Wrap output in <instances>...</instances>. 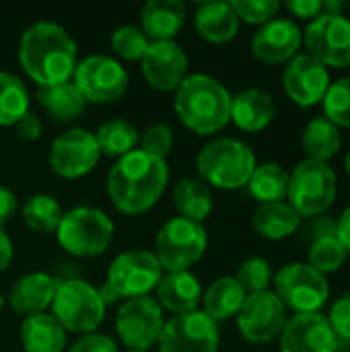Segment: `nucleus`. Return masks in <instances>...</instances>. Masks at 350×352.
I'll list each match as a JSON object with an SVG mask.
<instances>
[{
    "label": "nucleus",
    "instance_id": "obj_1",
    "mask_svg": "<svg viewBox=\"0 0 350 352\" xmlns=\"http://www.w3.org/2000/svg\"><path fill=\"white\" fill-rule=\"evenodd\" d=\"M19 62L33 82L54 87L72 78L78 64V47L62 25L37 21L21 35Z\"/></svg>",
    "mask_w": 350,
    "mask_h": 352
},
{
    "label": "nucleus",
    "instance_id": "obj_2",
    "mask_svg": "<svg viewBox=\"0 0 350 352\" xmlns=\"http://www.w3.org/2000/svg\"><path fill=\"white\" fill-rule=\"evenodd\" d=\"M167 182V163L136 148L118 159V163L109 169L107 196L122 214L138 217L159 202Z\"/></svg>",
    "mask_w": 350,
    "mask_h": 352
},
{
    "label": "nucleus",
    "instance_id": "obj_3",
    "mask_svg": "<svg viewBox=\"0 0 350 352\" xmlns=\"http://www.w3.org/2000/svg\"><path fill=\"white\" fill-rule=\"evenodd\" d=\"M231 93L208 74H188L175 89L173 107L179 122L200 136H210L231 122Z\"/></svg>",
    "mask_w": 350,
    "mask_h": 352
},
{
    "label": "nucleus",
    "instance_id": "obj_4",
    "mask_svg": "<svg viewBox=\"0 0 350 352\" xmlns=\"http://www.w3.org/2000/svg\"><path fill=\"white\" fill-rule=\"evenodd\" d=\"M196 169L204 184L221 190H239L248 186L256 169V157L237 138H215L200 148Z\"/></svg>",
    "mask_w": 350,
    "mask_h": 352
},
{
    "label": "nucleus",
    "instance_id": "obj_5",
    "mask_svg": "<svg viewBox=\"0 0 350 352\" xmlns=\"http://www.w3.org/2000/svg\"><path fill=\"white\" fill-rule=\"evenodd\" d=\"M113 231V221L103 210L93 206H74L64 212L56 237L66 254L76 258H95L107 252Z\"/></svg>",
    "mask_w": 350,
    "mask_h": 352
},
{
    "label": "nucleus",
    "instance_id": "obj_6",
    "mask_svg": "<svg viewBox=\"0 0 350 352\" xmlns=\"http://www.w3.org/2000/svg\"><path fill=\"white\" fill-rule=\"evenodd\" d=\"M105 305L99 291L78 278L58 280L52 316L70 334H93L105 320Z\"/></svg>",
    "mask_w": 350,
    "mask_h": 352
},
{
    "label": "nucleus",
    "instance_id": "obj_7",
    "mask_svg": "<svg viewBox=\"0 0 350 352\" xmlns=\"http://www.w3.org/2000/svg\"><path fill=\"white\" fill-rule=\"evenodd\" d=\"M208 235L200 223L173 217L165 221L155 237V258L163 272L190 270L206 252Z\"/></svg>",
    "mask_w": 350,
    "mask_h": 352
},
{
    "label": "nucleus",
    "instance_id": "obj_8",
    "mask_svg": "<svg viewBox=\"0 0 350 352\" xmlns=\"http://www.w3.org/2000/svg\"><path fill=\"white\" fill-rule=\"evenodd\" d=\"M338 182L328 163L305 159L289 175V204L301 217H322L336 200Z\"/></svg>",
    "mask_w": 350,
    "mask_h": 352
},
{
    "label": "nucleus",
    "instance_id": "obj_9",
    "mask_svg": "<svg viewBox=\"0 0 350 352\" xmlns=\"http://www.w3.org/2000/svg\"><path fill=\"white\" fill-rule=\"evenodd\" d=\"M272 283L281 303L297 314H320L330 297L326 276L309 264H287L276 272Z\"/></svg>",
    "mask_w": 350,
    "mask_h": 352
},
{
    "label": "nucleus",
    "instance_id": "obj_10",
    "mask_svg": "<svg viewBox=\"0 0 350 352\" xmlns=\"http://www.w3.org/2000/svg\"><path fill=\"white\" fill-rule=\"evenodd\" d=\"M72 82L83 93L87 103H116L128 91V70L120 60L103 54L78 60Z\"/></svg>",
    "mask_w": 350,
    "mask_h": 352
},
{
    "label": "nucleus",
    "instance_id": "obj_11",
    "mask_svg": "<svg viewBox=\"0 0 350 352\" xmlns=\"http://www.w3.org/2000/svg\"><path fill=\"white\" fill-rule=\"evenodd\" d=\"M163 276V268L149 250H126L113 258L107 268L105 283L116 291L120 299L146 297L157 289Z\"/></svg>",
    "mask_w": 350,
    "mask_h": 352
},
{
    "label": "nucleus",
    "instance_id": "obj_12",
    "mask_svg": "<svg viewBox=\"0 0 350 352\" xmlns=\"http://www.w3.org/2000/svg\"><path fill=\"white\" fill-rule=\"evenodd\" d=\"M219 326L204 311L171 316L159 336V352H217Z\"/></svg>",
    "mask_w": 350,
    "mask_h": 352
},
{
    "label": "nucleus",
    "instance_id": "obj_13",
    "mask_svg": "<svg viewBox=\"0 0 350 352\" xmlns=\"http://www.w3.org/2000/svg\"><path fill=\"white\" fill-rule=\"evenodd\" d=\"M165 326L163 309L153 297L126 299L116 318V330L124 346L132 351H149L159 342L161 330Z\"/></svg>",
    "mask_w": 350,
    "mask_h": 352
},
{
    "label": "nucleus",
    "instance_id": "obj_14",
    "mask_svg": "<svg viewBox=\"0 0 350 352\" xmlns=\"http://www.w3.org/2000/svg\"><path fill=\"white\" fill-rule=\"evenodd\" d=\"M237 318L239 334L252 344H270L287 326V307L272 291L248 295Z\"/></svg>",
    "mask_w": 350,
    "mask_h": 352
},
{
    "label": "nucleus",
    "instance_id": "obj_15",
    "mask_svg": "<svg viewBox=\"0 0 350 352\" xmlns=\"http://www.w3.org/2000/svg\"><path fill=\"white\" fill-rule=\"evenodd\" d=\"M303 43L307 54L324 66H350V21L342 14H320L305 33Z\"/></svg>",
    "mask_w": 350,
    "mask_h": 352
},
{
    "label": "nucleus",
    "instance_id": "obj_16",
    "mask_svg": "<svg viewBox=\"0 0 350 352\" xmlns=\"http://www.w3.org/2000/svg\"><path fill=\"white\" fill-rule=\"evenodd\" d=\"M99 157L95 134L85 128H70L52 142L50 167L58 177L78 179L97 167Z\"/></svg>",
    "mask_w": 350,
    "mask_h": 352
},
{
    "label": "nucleus",
    "instance_id": "obj_17",
    "mask_svg": "<svg viewBox=\"0 0 350 352\" xmlns=\"http://www.w3.org/2000/svg\"><path fill=\"white\" fill-rule=\"evenodd\" d=\"M283 87L293 103L299 107H314L324 101L330 89V74L326 66L309 54H297L285 66Z\"/></svg>",
    "mask_w": 350,
    "mask_h": 352
},
{
    "label": "nucleus",
    "instance_id": "obj_18",
    "mask_svg": "<svg viewBox=\"0 0 350 352\" xmlns=\"http://www.w3.org/2000/svg\"><path fill=\"white\" fill-rule=\"evenodd\" d=\"M188 56L175 41H151L140 68L144 80L157 91H175L188 76Z\"/></svg>",
    "mask_w": 350,
    "mask_h": 352
},
{
    "label": "nucleus",
    "instance_id": "obj_19",
    "mask_svg": "<svg viewBox=\"0 0 350 352\" xmlns=\"http://www.w3.org/2000/svg\"><path fill=\"white\" fill-rule=\"evenodd\" d=\"M340 346L322 314H295L281 334V352H336Z\"/></svg>",
    "mask_w": 350,
    "mask_h": 352
},
{
    "label": "nucleus",
    "instance_id": "obj_20",
    "mask_svg": "<svg viewBox=\"0 0 350 352\" xmlns=\"http://www.w3.org/2000/svg\"><path fill=\"white\" fill-rule=\"evenodd\" d=\"M301 43L303 33L291 19H272L256 31L252 52L260 62L274 66L293 60Z\"/></svg>",
    "mask_w": 350,
    "mask_h": 352
},
{
    "label": "nucleus",
    "instance_id": "obj_21",
    "mask_svg": "<svg viewBox=\"0 0 350 352\" xmlns=\"http://www.w3.org/2000/svg\"><path fill=\"white\" fill-rule=\"evenodd\" d=\"M56 287L58 280L52 278L50 274L29 272L12 285L8 295V305L17 316H23V320L37 314H45L54 303Z\"/></svg>",
    "mask_w": 350,
    "mask_h": 352
},
{
    "label": "nucleus",
    "instance_id": "obj_22",
    "mask_svg": "<svg viewBox=\"0 0 350 352\" xmlns=\"http://www.w3.org/2000/svg\"><path fill=\"white\" fill-rule=\"evenodd\" d=\"M157 303L161 309H167L173 316L196 311L202 303V287L200 280L190 272H163L157 289Z\"/></svg>",
    "mask_w": 350,
    "mask_h": 352
},
{
    "label": "nucleus",
    "instance_id": "obj_23",
    "mask_svg": "<svg viewBox=\"0 0 350 352\" xmlns=\"http://www.w3.org/2000/svg\"><path fill=\"white\" fill-rule=\"evenodd\" d=\"M311 245H309V266L320 274L336 272L344 266L349 252L336 235V223L328 217H320L311 225Z\"/></svg>",
    "mask_w": 350,
    "mask_h": 352
},
{
    "label": "nucleus",
    "instance_id": "obj_24",
    "mask_svg": "<svg viewBox=\"0 0 350 352\" xmlns=\"http://www.w3.org/2000/svg\"><path fill=\"white\" fill-rule=\"evenodd\" d=\"M186 23L182 0H149L140 12V29L149 41H173Z\"/></svg>",
    "mask_w": 350,
    "mask_h": 352
},
{
    "label": "nucleus",
    "instance_id": "obj_25",
    "mask_svg": "<svg viewBox=\"0 0 350 352\" xmlns=\"http://www.w3.org/2000/svg\"><path fill=\"white\" fill-rule=\"evenodd\" d=\"M196 33L210 43H227L239 31V19L231 2H202L194 12Z\"/></svg>",
    "mask_w": 350,
    "mask_h": 352
},
{
    "label": "nucleus",
    "instance_id": "obj_26",
    "mask_svg": "<svg viewBox=\"0 0 350 352\" xmlns=\"http://www.w3.org/2000/svg\"><path fill=\"white\" fill-rule=\"evenodd\" d=\"M274 101L262 89H245L231 99V122L245 132H260L274 120Z\"/></svg>",
    "mask_w": 350,
    "mask_h": 352
},
{
    "label": "nucleus",
    "instance_id": "obj_27",
    "mask_svg": "<svg viewBox=\"0 0 350 352\" xmlns=\"http://www.w3.org/2000/svg\"><path fill=\"white\" fill-rule=\"evenodd\" d=\"M19 336L25 352H64L66 349V330L52 314L25 318Z\"/></svg>",
    "mask_w": 350,
    "mask_h": 352
},
{
    "label": "nucleus",
    "instance_id": "obj_28",
    "mask_svg": "<svg viewBox=\"0 0 350 352\" xmlns=\"http://www.w3.org/2000/svg\"><path fill=\"white\" fill-rule=\"evenodd\" d=\"M248 293L241 289L235 276H221L202 293V311L215 320L223 322L239 314Z\"/></svg>",
    "mask_w": 350,
    "mask_h": 352
},
{
    "label": "nucleus",
    "instance_id": "obj_29",
    "mask_svg": "<svg viewBox=\"0 0 350 352\" xmlns=\"http://www.w3.org/2000/svg\"><path fill=\"white\" fill-rule=\"evenodd\" d=\"M173 206L177 217L200 223L212 212V192L200 177H184L173 188Z\"/></svg>",
    "mask_w": 350,
    "mask_h": 352
},
{
    "label": "nucleus",
    "instance_id": "obj_30",
    "mask_svg": "<svg viewBox=\"0 0 350 352\" xmlns=\"http://www.w3.org/2000/svg\"><path fill=\"white\" fill-rule=\"evenodd\" d=\"M303 217L287 202H272L262 204L254 212V229L260 237L278 241L289 235H293L301 227Z\"/></svg>",
    "mask_w": 350,
    "mask_h": 352
},
{
    "label": "nucleus",
    "instance_id": "obj_31",
    "mask_svg": "<svg viewBox=\"0 0 350 352\" xmlns=\"http://www.w3.org/2000/svg\"><path fill=\"white\" fill-rule=\"evenodd\" d=\"M37 101L58 122H72L87 107L83 93L76 89L72 80H66L54 87H39Z\"/></svg>",
    "mask_w": 350,
    "mask_h": 352
},
{
    "label": "nucleus",
    "instance_id": "obj_32",
    "mask_svg": "<svg viewBox=\"0 0 350 352\" xmlns=\"http://www.w3.org/2000/svg\"><path fill=\"white\" fill-rule=\"evenodd\" d=\"M301 146L311 161L328 163L342 146L340 128L332 124L326 116L311 120L301 134Z\"/></svg>",
    "mask_w": 350,
    "mask_h": 352
},
{
    "label": "nucleus",
    "instance_id": "obj_33",
    "mask_svg": "<svg viewBox=\"0 0 350 352\" xmlns=\"http://www.w3.org/2000/svg\"><path fill=\"white\" fill-rule=\"evenodd\" d=\"M93 134H95L99 153L113 157V159H122L128 153L136 151V144L140 142L138 128L130 120H124V118H116V120L101 124L99 130Z\"/></svg>",
    "mask_w": 350,
    "mask_h": 352
},
{
    "label": "nucleus",
    "instance_id": "obj_34",
    "mask_svg": "<svg viewBox=\"0 0 350 352\" xmlns=\"http://www.w3.org/2000/svg\"><path fill=\"white\" fill-rule=\"evenodd\" d=\"M248 188H250V194L262 204L283 202L289 192V173L278 163L256 165L248 182Z\"/></svg>",
    "mask_w": 350,
    "mask_h": 352
},
{
    "label": "nucleus",
    "instance_id": "obj_35",
    "mask_svg": "<svg viewBox=\"0 0 350 352\" xmlns=\"http://www.w3.org/2000/svg\"><path fill=\"white\" fill-rule=\"evenodd\" d=\"M23 221L25 225L41 235H50L56 233L60 227V221L64 217V210L60 206V202L50 196V194H33L25 200L23 208H21Z\"/></svg>",
    "mask_w": 350,
    "mask_h": 352
},
{
    "label": "nucleus",
    "instance_id": "obj_36",
    "mask_svg": "<svg viewBox=\"0 0 350 352\" xmlns=\"http://www.w3.org/2000/svg\"><path fill=\"white\" fill-rule=\"evenodd\" d=\"M29 113V89L12 72H0V126H14Z\"/></svg>",
    "mask_w": 350,
    "mask_h": 352
},
{
    "label": "nucleus",
    "instance_id": "obj_37",
    "mask_svg": "<svg viewBox=\"0 0 350 352\" xmlns=\"http://www.w3.org/2000/svg\"><path fill=\"white\" fill-rule=\"evenodd\" d=\"M111 50L118 58L122 60H128V62H134V60H140L149 47V37L142 33L140 27L136 25H122L118 29H113L111 33Z\"/></svg>",
    "mask_w": 350,
    "mask_h": 352
},
{
    "label": "nucleus",
    "instance_id": "obj_38",
    "mask_svg": "<svg viewBox=\"0 0 350 352\" xmlns=\"http://www.w3.org/2000/svg\"><path fill=\"white\" fill-rule=\"evenodd\" d=\"M326 118L338 128H350V76L330 82V89L324 97Z\"/></svg>",
    "mask_w": 350,
    "mask_h": 352
},
{
    "label": "nucleus",
    "instance_id": "obj_39",
    "mask_svg": "<svg viewBox=\"0 0 350 352\" xmlns=\"http://www.w3.org/2000/svg\"><path fill=\"white\" fill-rule=\"evenodd\" d=\"M235 278L248 295L264 293V291H268V287L272 283V270L264 258L254 256V258H248L239 264Z\"/></svg>",
    "mask_w": 350,
    "mask_h": 352
},
{
    "label": "nucleus",
    "instance_id": "obj_40",
    "mask_svg": "<svg viewBox=\"0 0 350 352\" xmlns=\"http://www.w3.org/2000/svg\"><path fill=\"white\" fill-rule=\"evenodd\" d=\"M231 8L235 10L239 21L262 27L276 16L281 2L278 0H233Z\"/></svg>",
    "mask_w": 350,
    "mask_h": 352
},
{
    "label": "nucleus",
    "instance_id": "obj_41",
    "mask_svg": "<svg viewBox=\"0 0 350 352\" xmlns=\"http://www.w3.org/2000/svg\"><path fill=\"white\" fill-rule=\"evenodd\" d=\"M173 142H175V136L169 124H153L140 136V151L165 161V157L173 148Z\"/></svg>",
    "mask_w": 350,
    "mask_h": 352
},
{
    "label": "nucleus",
    "instance_id": "obj_42",
    "mask_svg": "<svg viewBox=\"0 0 350 352\" xmlns=\"http://www.w3.org/2000/svg\"><path fill=\"white\" fill-rule=\"evenodd\" d=\"M328 322L338 338V342H350V291L340 295L328 316Z\"/></svg>",
    "mask_w": 350,
    "mask_h": 352
},
{
    "label": "nucleus",
    "instance_id": "obj_43",
    "mask_svg": "<svg viewBox=\"0 0 350 352\" xmlns=\"http://www.w3.org/2000/svg\"><path fill=\"white\" fill-rule=\"evenodd\" d=\"M68 352H118V346L113 342V338H109L107 334H85L80 336Z\"/></svg>",
    "mask_w": 350,
    "mask_h": 352
},
{
    "label": "nucleus",
    "instance_id": "obj_44",
    "mask_svg": "<svg viewBox=\"0 0 350 352\" xmlns=\"http://www.w3.org/2000/svg\"><path fill=\"white\" fill-rule=\"evenodd\" d=\"M14 132H17L19 138L27 140V142H33V140H37V138L41 136L43 124H41L39 116H35L33 111H29V113H25V116L14 124Z\"/></svg>",
    "mask_w": 350,
    "mask_h": 352
},
{
    "label": "nucleus",
    "instance_id": "obj_45",
    "mask_svg": "<svg viewBox=\"0 0 350 352\" xmlns=\"http://www.w3.org/2000/svg\"><path fill=\"white\" fill-rule=\"evenodd\" d=\"M285 6L289 12H293L295 16L305 19V21L318 19L324 10V2H318V0H289V2H285Z\"/></svg>",
    "mask_w": 350,
    "mask_h": 352
},
{
    "label": "nucleus",
    "instance_id": "obj_46",
    "mask_svg": "<svg viewBox=\"0 0 350 352\" xmlns=\"http://www.w3.org/2000/svg\"><path fill=\"white\" fill-rule=\"evenodd\" d=\"M17 196L12 190H8L6 186H0V227L4 223H8L12 219V214L17 212Z\"/></svg>",
    "mask_w": 350,
    "mask_h": 352
},
{
    "label": "nucleus",
    "instance_id": "obj_47",
    "mask_svg": "<svg viewBox=\"0 0 350 352\" xmlns=\"http://www.w3.org/2000/svg\"><path fill=\"white\" fill-rule=\"evenodd\" d=\"M12 262V241L6 235V231H2L0 227V274L10 266Z\"/></svg>",
    "mask_w": 350,
    "mask_h": 352
},
{
    "label": "nucleus",
    "instance_id": "obj_48",
    "mask_svg": "<svg viewBox=\"0 0 350 352\" xmlns=\"http://www.w3.org/2000/svg\"><path fill=\"white\" fill-rule=\"evenodd\" d=\"M336 235L340 243L344 245V250L350 254V206L340 214V221L336 223Z\"/></svg>",
    "mask_w": 350,
    "mask_h": 352
},
{
    "label": "nucleus",
    "instance_id": "obj_49",
    "mask_svg": "<svg viewBox=\"0 0 350 352\" xmlns=\"http://www.w3.org/2000/svg\"><path fill=\"white\" fill-rule=\"evenodd\" d=\"M97 291H99V297H101V301H103L105 307H107V305H113L116 301H120V297L116 295V291H113L107 283H103L101 289H97Z\"/></svg>",
    "mask_w": 350,
    "mask_h": 352
},
{
    "label": "nucleus",
    "instance_id": "obj_50",
    "mask_svg": "<svg viewBox=\"0 0 350 352\" xmlns=\"http://www.w3.org/2000/svg\"><path fill=\"white\" fill-rule=\"evenodd\" d=\"M344 169H347V173L350 175V151L349 155H347V159H344Z\"/></svg>",
    "mask_w": 350,
    "mask_h": 352
},
{
    "label": "nucleus",
    "instance_id": "obj_51",
    "mask_svg": "<svg viewBox=\"0 0 350 352\" xmlns=\"http://www.w3.org/2000/svg\"><path fill=\"white\" fill-rule=\"evenodd\" d=\"M124 352H149V351H132V349H128V351H124Z\"/></svg>",
    "mask_w": 350,
    "mask_h": 352
},
{
    "label": "nucleus",
    "instance_id": "obj_52",
    "mask_svg": "<svg viewBox=\"0 0 350 352\" xmlns=\"http://www.w3.org/2000/svg\"><path fill=\"white\" fill-rule=\"evenodd\" d=\"M0 307H2V299H0Z\"/></svg>",
    "mask_w": 350,
    "mask_h": 352
}]
</instances>
